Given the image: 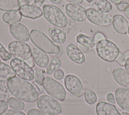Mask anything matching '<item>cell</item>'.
Segmentation results:
<instances>
[{"instance_id": "1", "label": "cell", "mask_w": 129, "mask_h": 115, "mask_svg": "<svg viewBox=\"0 0 129 115\" xmlns=\"http://www.w3.org/2000/svg\"><path fill=\"white\" fill-rule=\"evenodd\" d=\"M10 92L17 98L28 103H33L38 99L39 93L30 82L19 77H14L7 81Z\"/></svg>"}, {"instance_id": "2", "label": "cell", "mask_w": 129, "mask_h": 115, "mask_svg": "<svg viewBox=\"0 0 129 115\" xmlns=\"http://www.w3.org/2000/svg\"><path fill=\"white\" fill-rule=\"evenodd\" d=\"M30 37L32 42L45 53L54 54L58 56L61 55L62 53L61 46L55 44L40 30L32 29L30 31Z\"/></svg>"}, {"instance_id": "3", "label": "cell", "mask_w": 129, "mask_h": 115, "mask_svg": "<svg viewBox=\"0 0 129 115\" xmlns=\"http://www.w3.org/2000/svg\"><path fill=\"white\" fill-rule=\"evenodd\" d=\"M44 18L56 27L63 28L68 24V19L63 12L56 6L51 4L44 5L42 7Z\"/></svg>"}, {"instance_id": "4", "label": "cell", "mask_w": 129, "mask_h": 115, "mask_svg": "<svg viewBox=\"0 0 129 115\" xmlns=\"http://www.w3.org/2000/svg\"><path fill=\"white\" fill-rule=\"evenodd\" d=\"M96 51L102 60L107 62L116 61L120 53L117 45L107 39L101 40L97 43Z\"/></svg>"}, {"instance_id": "5", "label": "cell", "mask_w": 129, "mask_h": 115, "mask_svg": "<svg viewBox=\"0 0 129 115\" xmlns=\"http://www.w3.org/2000/svg\"><path fill=\"white\" fill-rule=\"evenodd\" d=\"M36 104L40 110L49 115H57L61 111V106L58 101L47 95L40 96Z\"/></svg>"}, {"instance_id": "6", "label": "cell", "mask_w": 129, "mask_h": 115, "mask_svg": "<svg viewBox=\"0 0 129 115\" xmlns=\"http://www.w3.org/2000/svg\"><path fill=\"white\" fill-rule=\"evenodd\" d=\"M43 87L46 92L53 98L63 101L66 97V91L63 86L54 79L46 77L43 81Z\"/></svg>"}, {"instance_id": "7", "label": "cell", "mask_w": 129, "mask_h": 115, "mask_svg": "<svg viewBox=\"0 0 129 115\" xmlns=\"http://www.w3.org/2000/svg\"><path fill=\"white\" fill-rule=\"evenodd\" d=\"M8 49L12 55L16 59L21 60H28L32 56L30 47L26 43L19 41L11 42L8 45Z\"/></svg>"}, {"instance_id": "8", "label": "cell", "mask_w": 129, "mask_h": 115, "mask_svg": "<svg viewBox=\"0 0 129 115\" xmlns=\"http://www.w3.org/2000/svg\"><path fill=\"white\" fill-rule=\"evenodd\" d=\"M10 64L19 77L27 81H32L34 78V71L26 62L15 58L11 60Z\"/></svg>"}, {"instance_id": "9", "label": "cell", "mask_w": 129, "mask_h": 115, "mask_svg": "<svg viewBox=\"0 0 129 115\" xmlns=\"http://www.w3.org/2000/svg\"><path fill=\"white\" fill-rule=\"evenodd\" d=\"M87 18L92 23L101 27H107L112 24V17L107 13H100L91 8L86 10Z\"/></svg>"}, {"instance_id": "10", "label": "cell", "mask_w": 129, "mask_h": 115, "mask_svg": "<svg viewBox=\"0 0 129 115\" xmlns=\"http://www.w3.org/2000/svg\"><path fill=\"white\" fill-rule=\"evenodd\" d=\"M64 82L67 90L73 95L79 97L84 94L86 90L84 89L81 80L77 76L68 75L64 78Z\"/></svg>"}, {"instance_id": "11", "label": "cell", "mask_w": 129, "mask_h": 115, "mask_svg": "<svg viewBox=\"0 0 129 115\" xmlns=\"http://www.w3.org/2000/svg\"><path fill=\"white\" fill-rule=\"evenodd\" d=\"M65 11L67 15L74 21L83 22L87 18L86 10L79 4H68L65 6Z\"/></svg>"}, {"instance_id": "12", "label": "cell", "mask_w": 129, "mask_h": 115, "mask_svg": "<svg viewBox=\"0 0 129 115\" xmlns=\"http://www.w3.org/2000/svg\"><path fill=\"white\" fill-rule=\"evenodd\" d=\"M9 31L13 37L18 41L25 42L29 40V30L25 25L21 23L11 24L9 26Z\"/></svg>"}, {"instance_id": "13", "label": "cell", "mask_w": 129, "mask_h": 115, "mask_svg": "<svg viewBox=\"0 0 129 115\" xmlns=\"http://www.w3.org/2000/svg\"><path fill=\"white\" fill-rule=\"evenodd\" d=\"M114 95L118 105L122 110L129 113V89L118 88L115 91Z\"/></svg>"}, {"instance_id": "14", "label": "cell", "mask_w": 129, "mask_h": 115, "mask_svg": "<svg viewBox=\"0 0 129 115\" xmlns=\"http://www.w3.org/2000/svg\"><path fill=\"white\" fill-rule=\"evenodd\" d=\"M68 58L74 63L82 64L85 61V56L80 48L73 43H69L66 48Z\"/></svg>"}, {"instance_id": "15", "label": "cell", "mask_w": 129, "mask_h": 115, "mask_svg": "<svg viewBox=\"0 0 129 115\" xmlns=\"http://www.w3.org/2000/svg\"><path fill=\"white\" fill-rule=\"evenodd\" d=\"M114 31L120 34H126L128 31V22L122 15L115 14L113 16L112 22Z\"/></svg>"}, {"instance_id": "16", "label": "cell", "mask_w": 129, "mask_h": 115, "mask_svg": "<svg viewBox=\"0 0 129 115\" xmlns=\"http://www.w3.org/2000/svg\"><path fill=\"white\" fill-rule=\"evenodd\" d=\"M95 110L97 115H121L114 105L104 101L99 102Z\"/></svg>"}, {"instance_id": "17", "label": "cell", "mask_w": 129, "mask_h": 115, "mask_svg": "<svg viewBox=\"0 0 129 115\" xmlns=\"http://www.w3.org/2000/svg\"><path fill=\"white\" fill-rule=\"evenodd\" d=\"M114 81L119 85L129 89V74L123 68H117L112 72Z\"/></svg>"}, {"instance_id": "18", "label": "cell", "mask_w": 129, "mask_h": 115, "mask_svg": "<svg viewBox=\"0 0 129 115\" xmlns=\"http://www.w3.org/2000/svg\"><path fill=\"white\" fill-rule=\"evenodd\" d=\"M32 52L33 61L38 67L43 68L47 67L49 60L45 52L36 47H34Z\"/></svg>"}, {"instance_id": "19", "label": "cell", "mask_w": 129, "mask_h": 115, "mask_svg": "<svg viewBox=\"0 0 129 115\" xmlns=\"http://www.w3.org/2000/svg\"><path fill=\"white\" fill-rule=\"evenodd\" d=\"M90 7L93 10L100 13H107L110 12L112 7L108 0H94L91 3Z\"/></svg>"}, {"instance_id": "20", "label": "cell", "mask_w": 129, "mask_h": 115, "mask_svg": "<svg viewBox=\"0 0 129 115\" xmlns=\"http://www.w3.org/2000/svg\"><path fill=\"white\" fill-rule=\"evenodd\" d=\"M19 10L22 16L31 19L38 18L41 17L43 14V12L40 8L22 6L20 7Z\"/></svg>"}, {"instance_id": "21", "label": "cell", "mask_w": 129, "mask_h": 115, "mask_svg": "<svg viewBox=\"0 0 129 115\" xmlns=\"http://www.w3.org/2000/svg\"><path fill=\"white\" fill-rule=\"evenodd\" d=\"M48 34L51 40L57 43H63L66 40L65 32L58 28L55 27L49 28Z\"/></svg>"}, {"instance_id": "22", "label": "cell", "mask_w": 129, "mask_h": 115, "mask_svg": "<svg viewBox=\"0 0 129 115\" xmlns=\"http://www.w3.org/2000/svg\"><path fill=\"white\" fill-rule=\"evenodd\" d=\"M16 76V73L11 67L0 62V82H6Z\"/></svg>"}, {"instance_id": "23", "label": "cell", "mask_w": 129, "mask_h": 115, "mask_svg": "<svg viewBox=\"0 0 129 115\" xmlns=\"http://www.w3.org/2000/svg\"><path fill=\"white\" fill-rule=\"evenodd\" d=\"M22 18L19 10L7 11L4 13L2 16L3 21L9 24H13L18 23L21 21Z\"/></svg>"}, {"instance_id": "24", "label": "cell", "mask_w": 129, "mask_h": 115, "mask_svg": "<svg viewBox=\"0 0 129 115\" xmlns=\"http://www.w3.org/2000/svg\"><path fill=\"white\" fill-rule=\"evenodd\" d=\"M76 41L79 44L90 47L93 50L96 51V46L94 44L93 37L80 33L77 36Z\"/></svg>"}, {"instance_id": "25", "label": "cell", "mask_w": 129, "mask_h": 115, "mask_svg": "<svg viewBox=\"0 0 129 115\" xmlns=\"http://www.w3.org/2000/svg\"><path fill=\"white\" fill-rule=\"evenodd\" d=\"M20 8L19 0H0V10L17 11Z\"/></svg>"}, {"instance_id": "26", "label": "cell", "mask_w": 129, "mask_h": 115, "mask_svg": "<svg viewBox=\"0 0 129 115\" xmlns=\"http://www.w3.org/2000/svg\"><path fill=\"white\" fill-rule=\"evenodd\" d=\"M61 65V62L57 56L53 57L46 68V73L49 75L53 74L59 69Z\"/></svg>"}, {"instance_id": "27", "label": "cell", "mask_w": 129, "mask_h": 115, "mask_svg": "<svg viewBox=\"0 0 129 115\" xmlns=\"http://www.w3.org/2000/svg\"><path fill=\"white\" fill-rule=\"evenodd\" d=\"M9 106L16 110H23L25 107V104L22 100L13 97L9 98L7 100Z\"/></svg>"}, {"instance_id": "28", "label": "cell", "mask_w": 129, "mask_h": 115, "mask_svg": "<svg viewBox=\"0 0 129 115\" xmlns=\"http://www.w3.org/2000/svg\"><path fill=\"white\" fill-rule=\"evenodd\" d=\"M45 0H19L20 7L28 6L40 8Z\"/></svg>"}, {"instance_id": "29", "label": "cell", "mask_w": 129, "mask_h": 115, "mask_svg": "<svg viewBox=\"0 0 129 115\" xmlns=\"http://www.w3.org/2000/svg\"><path fill=\"white\" fill-rule=\"evenodd\" d=\"M84 99L89 104H94L96 103L97 97L95 92L91 89H86L84 93Z\"/></svg>"}, {"instance_id": "30", "label": "cell", "mask_w": 129, "mask_h": 115, "mask_svg": "<svg viewBox=\"0 0 129 115\" xmlns=\"http://www.w3.org/2000/svg\"><path fill=\"white\" fill-rule=\"evenodd\" d=\"M44 79L43 71L40 69H35L34 71V80L39 85H43V81Z\"/></svg>"}, {"instance_id": "31", "label": "cell", "mask_w": 129, "mask_h": 115, "mask_svg": "<svg viewBox=\"0 0 129 115\" xmlns=\"http://www.w3.org/2000/svg\"><path fill=\"white\" fill-rule=\"evenodd\" d=\"M0 57L4 61H7L12 59L13 56L8 52L2 44L0 42Z\"/></svg>"}, {"instance_id": "32", "label": "cell", "mask_w": 129, "mask_h": 115, "mask_svg": "<svg viewBox=\"0 0 129 115\" xmlns=\"http://www.w3.org/2000/svg\"><path fill=\"white\" fill-rule=\"evenodd\" d=\"M129 57V50L124 53L120 52L116 60V62L120 65L124 66L125 60Z\"/></svg>"}, {"instance_id": "33", "label": "cell", "mask_w": 129, "mask_h": 115, "mask_svg": "<svg viewBox=\"0 0 129 115\" xmlns=\"http://www.w3.org/2000/svg\"><path fill=\"white\" fill-rule=\"evenodd\" d=\"M116 9L121 12H124L126 9L129 8V1H121L118 4H115Z\"/></svg>"}, {"instance_id": "34", "label": "cell", "mask_w": 129, "mask_h": 115, "mask_svg": "<svg viewBox=\"0 0 129 115\" xmlns=\"http://www.w3.org/2000/svg\"><path fill=\"white\" fill-rule=\"evenodd\" d=\"M94 44L95 45V46H96L97 43L100 40H103V39H106V38L105 36V35L102 33L101 32H97L94 35Z\"/></svg>"}, {"instance_id": "35", "label": "cell", "mask_w": 129, "mask_h": 115, "mask_svg": "<svg viewBox=\"0 0 129 115\" xmlns=\"http://www.w3.org/2000/svg\"><path fill=\"white\" fill-rule=\"evenodd\" d=\"M1 115H26V114L21 111L15 109H8Z\"/></svg>"}, {"instance_id": "36", "label": "cell", "mask_w": 129, "mask_h": 115, "mask_svg": "<svg viewBox=\"0 0 129 115\" xmlns=\"http://www.w3.org/2000/svg\"><path fill=\"white\" fill-rule=\"evenodd\" d=\"M8 108V104L7 102L2 99L0 100V115L5 112Z\"/></svg>"}, {"instance_id": "37", "label": "cell", "mask_w": 129, "mask_h": 115, "mask_svg": "<svg viewBox=\"0 0 129 115\" xmlns=\"http://www.w3.org/2000/svg\"><path fill=\"white\" fill-rule=\"evenodd\" d=\"M27 115H46L43 111L37 109V108H32L29 109Z\"/></svg>"}, {"instance_id": "38", "label": "cell", "mask_w": 129, "mask_h": 115, "mask_svg": "<svg viewBox=\"0 0 129 115\" xmlns=\"http://www.w3.org/2000/svg\"><path fill=\"white\" fill-rule=\"evenodd\" d=\"M53 76L57 80H61L63 78L64 73L62 70L58 69L54 73Z\"/></svg>"}, {"instance_id": "39", "label": "cell", "mask_w": 129, "mask_h": 115, "mask_svg": "<svg viewBox=\"0 0 129 115\" xmlns=\"http://www.w3.org/2000/svg\"><path fill=\"white\" fill-rule=\"evenodd\" d=\"M106 100L109 103L113 104L115 103V98L113 93H107L106 95Z\"/></svg>"}, {"instance_id": "40", "label": "cell", "mask_w": 129, "mask_h": 115, "mask_svg": "<svg viewBox=\"0 0 129 115\" xmlns=\"http://www.w3.org/2000/svg\"><path fill=\"white\" fill-rule=\"evenodd\" d=\"M79 47L82 51V52H84L85 53H89L92 50V49L90 47L84 46L80 44H79Z\"/></svg>"}, {"instance_id": "41", "label": "cell", "mask_w": 129, "mask_h": 115, "mask_svg": "<svg viewBox=\"0 0 129 115\" xmlns=\"http://www.w3.org/2000/svg\"><path fill=\"white\" fill-rule=\"evenodd\" d=\"M124 67L125 71L129 74V57H128L125 61Z\"/></svg>"}, {"instance_id": "42", "label": "cell", "mask_w": 129, "mask_h": 115, "mask_svg": "<svg viewBox=\"0 0 129 115\" xmlns=\"http://www.w3.org/2000/svg\"><path fill=\"white\" fill-rule=\"evenodd\" d=\"M66 1L70 3L77 4H82L83 2V0H66Z\"/></svg>"}, {"instance_id": "43", "label": "cell", "mask_w": 129, "mask_h": 115, "mask_svg": "<svg viewBox=\"0 0 129 115\" xmlns=\"http://www.w3.org/2000/svg\"><path fill=\"white\" fill-rule=\"evenodd\" d=\"M123 14H124V15L125 16V17L128 20H129V8H127V9H126V10L123 12Z\"/></svg>"}, {"instance_id": "44", "label": "cell", "mask_w": 129, "mask_h": 115, "mask_svg": "<svg viewBox=\"0 0 129 115\" xmlns=\"http://www.w3.org/2000/svg\"><path fill=\"white\" fill-rule=\"evenodd\" d=\"M49 1L52 3L54 4H57V5L60 4L62 2V0H49Z\"/></svg>"}, {"instance_id": "45", "label": "cell", "mask_w": 129, "mask_h": 115, "mask_svg": "<svg viewBox=\"0 0 129 115\" xmlns=\"http://www.w3.org/2000/svg\"><path fill=\"white\" fill-rule=\"evenodd\" d=\"M109 2L113 3V4H114L115 5L116 4H118L119 3V2H120L121 1V0H108Z\"/></svg>"}, {"instance_id": "46", "label": "cell", "mask_w": 129, "mask_h": 115, "mask_svg": "<svg viewBox=\"0 0 129 115\" xmlns=\"http://www.w3.org/2000/svg\"><path fill=\"white\" fill-rule=\"evenodd\" d=\"M2 99H3V96L2 94L0 92V100H2Z\"/></svg>"}, {"instance_id": "47", "label": "cell", "mask_w": 129, "mask_h": 115, "mask_svg": "<svg viewBox=\"0 0 129 115\" xmlns=\"http://www.w3.org/2000/svg\"><path fill=\"white\" fill-rule=\"evenodd\" d=\"M88 3H91L92 1H93L94 0H85Z\"/></svg>"}, {"instance_id": "48", "label": "cell", "mask_w": 129, "mask_h": 115, "mask_svg": "<svg viewBox=\"0 0 129 115\" xmlns=\"http://www.w3.org/2000/svg\"><path fill=\"white\" fill-rule=\"evenodd\" d=\"M127 32H128V34L129 35V25H128V31H127Z\"/></svg>"}, {"instance_id": "49", "label": "cell", "mask_w": 129, "mask_h": 115, "mask_svg": "<svg viewBox=\"0 0 129 115\" xmlns=\"http://www.w3.org/2000/svg\"><path fill=\"white\" fill-rule=\"evenodd\" d=\"M2 58L0 57V62H1V60H2Z\"/></svg>"}, {"instance_id": "50", "label": "cell", "mask_w": 129, "mask_h": 115, "mask_svg": "<svg viewBox=\"0 0 129 115\" xmlns=\"http://www.w3.org/2000/svg\"><path fill=\"white\" fill-rule=\"evenodd\" d=\"M125 1H129V0H125Z\"/></svg>"}]
</instances>
